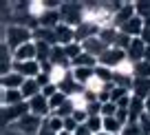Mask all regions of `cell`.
I'll use <instances>...</instances> for the list:
<instances>
[{"label": "cell", "instance_id": "6da1fadb", "mask_svg": "<svg viewBox=\"0 0 150 135\" xmlns=\"http://www.w3.org/2000/svg\"><path fill=\"white\" fill-rule=\"evenodd\" d=\"M33 31L29 27H20V24H9V27H2V42H5L7 47L11 51L20 49L22 44H29L33 42Z\"/></svg>", "mask_w": 150, "mask_h": 135}, {"label": "cell", "instance_id": "7a4b0ae2", "mask_svg": "<svg viewBox=\"0 0 150 135\" xmlns=\"http://www.w3.org/2000/svg\"><path fill=\"white\" fill-rule=\"evenodd\" d=\"M60 16H62V22L64 24L77 29L84 22V2H64L60 7Z\"/></svg>", "mask_w": 150, "mask_h": 135}, {"label": "cell", "instance_id": "3957f363", "mask_svg": "<svg viewBox=\"0 0 150 135\" xmlns=\"http://www.w3.org/2000/svg\"><path fill=\"white\" fill-rule=\"evenodd\" d=\"M128 60V56H126V51L124 49H117V47H108L106 51L102 53V56L97 58V64H102V66H108V69H117V66H122L124 62Z\"/></svg>", "mask_w": 150, "mask_h": 135}, {"label": "cell", "instance_id": "277c9868", "mask_svg": "<svg viewBox=\"0 0 150 135\" xmlns=\"http://www.w3.org/2000/svg\"><path fill=\"white\" fill-rule=\"evenodd\" d=\"M2 111V129L11 126L13 122L22 120L24 115H29V102H22V104H16V106H9V109H0Z\"/></svg>", "mask_w": 150, "mask_h": 135}, {"label": "cell", "instance_id": "5b68a950", "mask_svg": "<svg viewBox=\"0 0 150 135\" xmlns=\"http://www.w3.org/2000/svg\"><path fill=\"white\" fill-rule=\"evenodd\" d=\"M29 111H31V115L35 117H42V120H47V117H51V106H49V100L44 98L42 93L35 95L33 100H29Z\"/></svg>", "mask_w": 150, "mask_h": 135}, {"label": "cell", "instance_id": "8992f818", "mask_svg": "<svg viewBox=\"0 0 150 135\" xmlns=\"http://www.w3.org/2000/svg\"><path fill=\"white\" fill-rule=\"evenodd\" d=\"M146 51H148V44L144 42V38H132L126 49V56L132 64H137V62H141L146 58Z\"/></svg>", "mask_w": 150, "mask_h": 135}, {"label": "cell", "instance_id": "52a82bcc", "mask_svg": "<svg viewBox=\"0 0 150 135\" xmlns=\"http://www.w3.org/2000/svg\"><path fill=\"white\" fill-rule=\"evenodd\" d=\"M13 71H16V73H20L24 80H35L38 75L42 73V64H40L38 60L18 62V64H13Z\"/></svg>", "mask_w": 150, "mask_h": 135}, {"label": "cell", "instance_id": "ba28073f", "mask_svg": "<svg viewBox=\"0 0 150 135\" xmlns=\"http://www.w3.org/2000/svg\"><path fill=\"white\" fill-rule=\"evenodd\" d=\"M119 31L126 33L128 38H141V36H144V31H146V20L141 18V16H135V18L128 20Z\"/></svg>", "mask_w": 150, "mask_h": 135}, {"label": "cell", "instance_id": "9c48e42d", "mask_svg": "<svg viewBox=\"0 0 150 135\" xmlns=\"http://www.w3.org/2000/svg\"><path fill=\"white\" fill-rule=\"evenodd\" d=\"M29 60H38L35 40L29 42V44H22L20 49H16V51H13V64H18V62H29Z\"/></svg>", "mask_w": 150, "mask_h": 135}, {"label": "cell", "instance_id": "30bf717a", "mask_svg": "<svg viewBox=\"0 0 150 135\" xmlns=\"http://www.w3.org/2000/svg\"><path fill=\"white\" fill-rule=\"evenodd\" d=\"M137 16V5L135 2H124L122 9L115 14V29H122L128 20H132Z\"/></svg>", "mask_w": 150, "mask_h": 135}, {"label": "cell", "instance_id": "8fae6325", "mask_svg": "<svg viewBox=\"0 0 150 135\" xmlns=\"http://www.w3.org/2000/svg\"><path fill=\"white\" fill-rule=\"evenodd\" d=\"M22 102H24V95H22L20 89H13V91L2 89V91H0V106H2V109L16 106V104H22Z\"/></svg>", "mask_w": 150, "mask_h": 135}, {"label": "cell", "instance_id": "7c38bea8", "mask_svg": "<svg viewBox=\"0 0 150 135\" xmlns=\"http://www.w3.org/2000/svg\"><path fill=\"white\" fill-rule=\"evenodd\" d=\"M82 49H84V53H88V56H93V58H99L104 51H106V42L102 40L99 36H95V38H91V40H86V42H82Z\"/></svg>", "mask_w": 150, "mask_h": 135}, {"label": "cell", "instance_id": "4fadbf2b", "mask_svg": "<svg viewBox=\"0 0 150 135\" xmlns=\"http://www.w3.org/2000/svg\"><path fill=\"white\" fill-rule=\"evenodd\" d=\"M128 115H130V124H139V120L146 115V100H139L132 95L130 106H128Z\"/></svg>", "mask_w": 150, "mask_h": 135}, {"label": "cell", "instance_id": "5bb4252c", "mask_svg": "<svg viewBox=\"0 0 150 135\" xmlns=\"http://www.w3.org/2000/svg\"><path fill=\"white\" fill-rule=\"evenodd\" d=\"M55 38H57V44H60V47H66V44L75 42V29L69 27V24H64V22H60L55 27Z\"/></svg>", "mask_w": 150, "mask_h": 135}, {"label": "cell", "instance_id": "9a60e30c", "mask_svg": "<svg viewBox=\"0 0 150 135\" xmlns=\"http://www.w3.org/2000/svg\"><path fill=\"white\" fill-rule=\"evenodd\" d=\"M22 84H24V78L20 73H16V71H11L7 75H0V89L13 91V89H22Z\"/></svg>", "mask_w": 150, "mask_h": 135}, {"label": "cell", "instance_id": "2e32d148", "mask_svg": "<svg viewBox=\"0 0 150 135\" xmlns=\"http://www.w3.org/2000/svg\"><path fill=\"white\" fill-rule=\"evenodd\" d=\"M51 62L53 66H64V69H73V62L69 60V56H66L64 47H60V44H55L53 47V53H51Z\"/></svg>", "mask_w": 150, "mask_h": 135}, {"label": "cell", "instance_id": "e0dca14e", "mask_svg": "<svg viewBox=\"0 0 150 135\" xmlns=\"http://www.w3.org/2000/svg\"><path fill=\"white\" fill-rule=\"evenodd\" d=\"M71 73H73L75 82L82 84V86H86V84L95 78V69H91V66H73V69H71Z\"/></svg>", "mask_w": 150, "mask_h": 135}, {"label": "cell", "instance_id": "ac0fdd59", "mask_svg": "<svg viewBox=\"0 0 150 135\" xmlns=\"http://www.w3.org/2000/svg\"><path fill=\"white\" fill-rule=\"evenodd\" d=\"M132 95L139 98V100H148L150 98V78H135Z\"/></svg>", "mask_w": 150, "mask_h": 135}, {"label": "cell", "instance_id": "d6986e66", "mask_svg": "<svg viewBox=\"0 0 150 135\" xmlns=\"http://www.w3.org/2000/svg\"><path fill=\"white\" fill-rule=\"evenodd\" d=\"M33 38H35V42H47V44H51V47H55V44H57V38H55V29L38 27L35 31H33Z\"/></svg>", "mask_w": 150, "mask_h": 135}, {"label": "cell", "instance_id": "ffe728a7", "mask_svg": "<svg viewBox=\"0 0 150 135\" xmlns=\"http://www.w3.org/2000/svg\"><path fill=\"white\" fill-rule=\"evenodd\" d=\"M20 91H22V95H24V102H29V100H33L35 95L42 93V86L38 84V80H24Z\"/></svg>", "mask_w": 150, "mask_h": 135}, {"label": "cell", "instance_id": "44dd1931", "mask_svg": "<svg viewBox=\"0 0 150 135\" xmlns=\"http://www.w3.org/2000/svg\"><path fill=\"white\" fill-rule=\"evenodd\" d=\"M60 22H62L60 11H53V9H49L47 14H44L42 18H40V27H47V29H55Z\"/></svg>", "mask_w": 150, "mask_h": 135}, {"label": "cell", "instance_id": "7402d4cb", "mask_svg": "<svg viewBox=\"0 0 150 135\" xmlns=\"http://www.w3.org/2000/svg\"><path fill=\"white\" fill-rule=\"evenodd\" d=\"M47 11H49V7H47L44 0H31V2H29V16L35 18L38 22H40V18H42Z\"/></svg>", "mask_w": 150, "mask_h": 135}, {"label": "cell", "instance_id": "603a6c76", "mask_svg": "<svg viewBox=\"0 0 150 135\" xmlns=\"http://www.w3.org/2000/svg\"><path fill=\"white\" fill-rule=\"evenodd\" d=\"M69 73H71V69H64V66H53V69L49 71V75H51V84L60 86V84L69 78Z\"/></svg>", "mask_w": 150, "mask_h": 135}, {"label": "cell", "instance_id": "cb8c5ba5", "mask_svg": "<svg viewBox=\"0 0 150 135\" xmlns=\"http://www.w3.org/2000/svg\"><path fill=\"white\" fill-rule=\"evenodd\" d=\"M122 129H124V126L119 124L117 117H104V133H108V135H119V133H122Z\"/></svg>", "mask_w": 150, "mask_h": 135}, {"label": "cell", "instance_id": "d4e9b609", "mask_svg": "<svg viewBox=\"0 0 150 135\" xmlns=\"http://www.w3.org/2000/svg\"><path fill=\"white\" fill-rule=\"evenodd\" d=\"M86 126H88V131H91L93 135L104 133V117H102V115H91L88 122H86Z\"/></svg>", "mask_w": 150, "mask_h": 135}, {"label": "cell", "instance_id": "484cf974", "mask_svg": "<svg viewBox=\"0 0 150 135\" xmlns=\"http://www.w3.org/2000/svg\"><path fill=\"white\" fill-rule=\"evenodd\" d=\"M95 75H97V78L102 80L104 84H110V82H112V78H115V71H112V69H108V66L97 64V66H95Z\"/></svg>", "mask_w": 150, "mask_h": 135}, {"label": "cell", "instance_id": "4316f807", "mask_svg": "<svg viewBox=\"0 0 150 135\" xmlns=\"http://www.w3.org/2000/svg\"><path fill=\"white\" fill-rule=\"evenodd\" d=\"M73 66H91V69H95L97 66V58L88 56V53H82V56H77L73 60Z\"/></svg>", "mask_w": 150, "mask_h": 135}, {"label": "cell", "instance_id": "83f0119b", "mask_svg": "<svg viewBox=\"0 0 150 135\" xmlns=\"http://www.w3.org/2000/svg\"><path fill=\"white\" fill-rule=\"evenodd\" d=\"M44 122H47V126L53 131V133H57V135H60L62 131H64V120H62V117H57V115H51V117H47Z\"/></svg>", "mask_w": 150, "mask_h": 135}, {"label": "cell", "instance_id": "f1b7e54d", "mask_svg": "<svg viewBox=\"0 0 150 135\" xmlns=\"http://www.w3.org/2000/svg\"><path fill=\"white\" fill-rule=\"evenodd\" d=\"M64 51H66V56H69V60L73 62L77 56H82V53H84V49H82L80 42H71V44H66V47H64Z\"/></svg>", "mask_w": 150, "mask_h": 135}, {"label": "cell", "instance_id": "f546056e", "mask_svg": "<svg viewBox=\"0 0 150 135\" xmlns=\"http://www.w3.org/2000/svg\"><path fill=\"white\" fill-rule=\"evenodd\" d=\"M135 78H150V62L141 60L135 64Z\"/></svg>", "mask_w": 150, "mask_h": 135}, {"label": "cell", "instance_id": "4dcf8cb0", "mask_svg": "<svg viewBox=\"0 0 150 135\" xmlns=\"http://www.w3.org/2000/svg\"><path fill=\"white\" fill-rule=\"evenodd\" d=\"M119 111V106L115 102H108V104H102V117H115Z\"/></svg>", "mask_w": 150, "mask_h": 135}, {"label": "cell", "instance_id": "1f68e13d", "mask_svg": "<svg viewBox=\"0 0 150 135\" xmlns=\"http://www.w3.org/2000/svg\"><path fill=\"white\" fill-rule=\"evenodd\" d=\"M110 95H112V102L117 104L122 98H126V95H130V91L128 89H122V86H112V91H110Z\"/></svg>", "mask_w": 150, "mask_h": 135}, {"label": "cell", "instance_id": "d6a6232c", "mask_svg": "<svg viewBox=\"0 0 150 135\" xmlns=\"http://www.w3.org/2000/svg\"><path fill=\"white\" fill-rule=\"evenodd\" d=\"M119 135H144V131H141L139 124H126Z\"/></svg>", "mask_w": 150, "mask_h": 135}, {"label": "cell", "instance_id": "836d02e7", "mask_svg": "<svg viewBox=\"0 0 150 135\" xmlns=\"http://www.w3.org/2000/svg\"><path fill=\"white\" fill-rule=\"evenodd\" d=\"M57 91H60V86H55V84H47V86L42 89V95H44V98H47V100H51L53 95L57 93Z\"/></svg>", "mask_w": 150, "mask_h": 135}, {"label": "cell", "instance_id": "e575fe53", "mask_svg": "<svg viewBox=\"0 0 150 135\" xmlns=\"http://www.w3.org/2000/svg\"><path fill=\"white\" fill-rule=\"evenodd\" d=\"M35 80H38V84H40V86H42V89L47 86V84H51V75H49V73H44V71H42V73H40V75H38Z\"/></svg>", "mask_w": 150, "mask_h": 135}, {"label": "cell", "instance_id": "d590c367", "mask_svg": "<svg viewBox=\"0 0 150 135\" xmlns=\"http://www.w3.org/2000/svg\"><path fill=\"white\" fill-rule=\"evenodd\" d=\"M38 135H57V133H53V131L47 126V122H44V124H42V129H40V133H38Z\"/></svg>", "mask_w": 150, "mask_h": 135}]
</instances>
